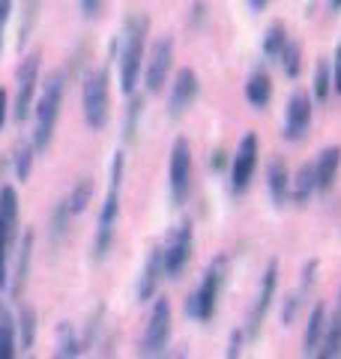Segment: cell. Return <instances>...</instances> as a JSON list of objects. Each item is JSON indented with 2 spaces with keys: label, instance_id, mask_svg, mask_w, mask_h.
I'll return each mask as SVG.
<instances>
[{
  "label": "cell",
  "instance_id": "obj_32",
  "mask_svg": "<svg viewBox=\"0 0 341 359\" xmlns=\"http://www.w3.org/2000/svg\"><path fill=\"white\" fill-rule=\"evenodd\" d=\"M243 356V330H234L231 339H227V353L225 359H240Z\"/></svg>",
  "mask_w": 341,
  "mask_h": 359
},
{
  "label": "cell",
  "instance_id": "obj_4",
  "mask_svg": "<svg viewBox=\"0 0 341 359\" xmlns=\"http://www.w3.org/2000/svg\"><path fill=\"white\" fill-rule=\"evenodd\" d=\"M225 278H227V257H213V264L207 266V273H203L198 290L192 294L189 299V311L195 314L198 320H213L215 314V306H219V297H222V287H225Z\"/></svg>",
  "mask_w": 341,
  "mask_h": 359
},
{
  "label": "cell",
  "instance_id": "obj_25",
  "mask_svg": "<svg viewBox=\"0 0 341 359\" xmlns=\"http://www.w3.org/2000/svg\"><path fill=\"white\" fill-rule=\"evenodd\" d=\"M321 347H323L321 353H323L326 359H341V311L326 323V332H323Z\"/></svg>",
  "mask_w": 341,
  "mask_h": 359
},
{
  "label": "cell",
  "instance_id": "obj_1",
  "mask_svg": "<svg viewBox=\"0 0 341 359\" xmlns=\"http://www.w3.org/2000/svg\"><path fill=\"white\" fill-rule=\"evenodd\" d=\"M63 87H66V81H63L60 72H51L42 84L36 108H33V138H30L36 153H42L54 138L57 120H60V108H63Z\"/></svg>",
  "mask_w": 341,
  "mask_h": 359
},
{
  "label": "cell",
  "instance_id": "obj_3",
  "mask_svg": "<svg viewBox=\"0 0 341 359\" xmlns=\"http://www.w3.org/2000/svg\"><path fill=\"white\" fill-rule=\"evenodd\" d=\"M123 168H126V159L123 153L114 156V165H111V186H108V195H105V204H102L99 212V224H96V257L108 255L111 243H114V231H117V216H120V186H123Z\"/></svg>",
  "mask_w": 341,
  "mask_h": 359
},
{
  "label": "cell",
  "instance_id": "obj_24",
  "mask_svg": "<svg viewBox=\"0 0 341 359\" xmlns=\"http://www.w3.org/2000/svg\"><path fill=\"white\" fill-rule=\"evenodd\" d=\"M81 351H78V339H75V330L69 323H63L57 330V344H54V356L51 359H78Z\"/></svg>",
  "mask_w": 341,
  "mask_h": 359
},
{
  "label": "cell",
  "instance_id": "obj_8",
  "mask_svg": "<svg viewBox=\"0 0 341 359\" xmlns=\"http://www.w3.org/2000/svg\"><path fill=\"white\" fill-rule=\"evenodd\" d=\"M192 252H195V233H192L189 222H180L174 231L168 233V243L162 249V261H165V276L168 278H180V273L189 266Z\"/></svg>",
  "mask_w": 341,
  "mask_h": 359
},
{
  "label": "cell",
  "instance_id": "obj_6",
  "mask_svg": "<svg viewBox=\"0 0 341 359\" xmlns=\"http://www.w3.org/2000/svg\"><path fill=\"white\" fill-rule=\"evenodd\" d=\"M170 327H174V314H170V302L165 297H156L150 318L144 327V339H141V356L144 359H156L165 353L168 339H170Z\"/></svg>",
  "mask_w": 341,
  "mask_h": 359
},
{
  "label": "cell",
  "instance_id": "obj_38",
  "mask_svg": "<svg viewBox=\"0 0 341 359\" xmlns=\"http://www.w3.org/2000/svg\"><path fill=\"white\" fill-rule=\"evenodd\" d=\"M162 359H186V351H174V353H168V356H162Z\"/></svg>",
  "mask_w": 341,
  "mask_h": 359
},
{
  "label": "cell",
  "instance_id": "obj_12",
  "mask_svg": "<svg viewBox=\"0 0 341 359\" xmlns=\"http://www.w3.org/2000/svg\"><path fill=\"white\" fill-rule=\"evenodd\" d=\"M276 287H279V261H269L267 269H264V278H260V290H258L252 318H248V335H252V339L260 332V327H264L267 314L272 309V302H276Z\"/></svg>",
  "mask_w": 341,
  "mask_h": 359
},
{
  "label": "cell",
  "instance_id": "obj_34",
  "mask_svg": "<svg viewBox=\"0 0 341 359\" xmlns=\"http://www.w3.org/2000/svg\"><path fill=\"white\" fill-rule=\"evenodd\" d=\"M6 120H9V93L6 87H0V132H4Z\"/></svg>",
  "mask_w": 341,
  "mask_h": 359
},
{
  "label": "cell",
  "instance_id": "obj_29",
  "mask_svg": "<svg viewBox=\"0 0 341 359\" xmlns=\"http://www.w3.org/2000/svg\"><path fill=\"white\" fill-rule=\"evenodd\" d=\"M279 60H281L284 75H288V78H297L300 69H302V48H300L297 42H290V39H288V45H284L281 54H279Z\"/></svg>",
  "mask_w": 341,
  "mask_h": 359
},
{
  "label": "cell",
  "instance_id": "obj_30",
  "mask_svg": "<svg viewBox=\"0 0 341 359\" xmlns=\"http://www.w3.org/2000/svg\"><path fill=\"white\" fill-rule=\"evenodd\" d=\"M329 93H333V69H329L326 60H321L314 69V99L317 102H326Z\"/></svg>",
  "mask_w": 341,
  "mask_h": 359
},
{
  "label": "cell",
  "instance_id": "obj_40",
  "mask_svg": "<svg viewBox=\"0 0 341 359\" xmlns=\"http://www.w3.org/2000/svg\"><path fill=\"white\" fill-rule=\"evenodd\" d=\"M314 359H326V356H323V353H317V356H314Z\"/></svg>",
  "mask_w": 341,
  "mask_h": 359
},
{
  "label": "cell",
  "instance_id": "obj_31",
  "mask_svg": "<svg viewBox=\"0 0 341 359\" xmlns=\"http://www.w3.org/2000/svg\"><path fill=\"white\" fill-rule=\"evenodd\" d=\"M39 15V0H25V21H21V42H27L30 30H33V21Z\"/></svg>",
  "mask_w": 341,
  "mask_h": 359
},
{
  "label": "cell",
  "instance_id": "obj_5",
  "mask_svg": "<svg viewBox=\"0 0 341 359\" xmlns=\"http://www.w3.org/2000/svg\"><path fill=\"white\" fill-rule=\"evenodd\" d=\"M81 105L84 123L90 129H105L111 117V90H108V69H93L84 78L81 87Z\"/></svg>",
  "mask_w": 341,
  "mask_h": 359
},
{
  "label": "cell",
  "instance_id": "obj_36",
  "mask_svg": "<svg viewBox=\"0 0 341 359\" xmlns=\"http://www.w3.org/2000/svg\"><path fill=\"white\" fill-rule=\"evenodd\" d=\"M99 9H102V0H81V15L96 18V15H99Z\"/></svg>",
  "mask_w": 341,
  "mask_h": 359
},
{
  "label": "cell",
  "instance_id": "obj_37",
  "mask_svg": "<svg viewBox=\"0 0 341 359\" xmlns=\"http://www.w3.org/2000/svg\"><path fill=\"white\" fill-rule=\"evenodd\" d=\"M333 87L341 93V48H338V54H335V63H333Z\"/></svg>",
  "mask_w": 341,
  "mask_h": 359
},
{
  "label": "cell",
  "instance_id": "obj_21",
  "mask_svg": "<svg viewBox=\"0 0 341 359\" xmlns=\"http://www.w3.org/2000/svg\"><path fill=\"white\" fill-rule=\"evenodd\" d=\"M267 186L272 195V204H284V198L290 192V177H288V165L284 159H272L267 168Z\"/></svg>",
  "mask_w": 341,
  "mask_h": 359
},
{
  "label": "cell",
  "instance_id": "obj_41",
  "mask_svg": "<svg viewBox=\"0 0 341 359\" xmlns=\"http://www.w3.org/2000/svg\"><path fill=\"white\" fill-rule=\"evenodd\" d=\"M338 311H341V302H338Z\"/></svg>",
  "mask_w": 341,
  "mask_h": 359
},
{
  "label": "cell",
  "instance_id": "obj_19",
  "mask_svg": "<svg viewBox=\"0 0 341 359\" xmlns=\"http://www.w3.org/2000/svg\"><path fill=\"white\" fill-rule=\"evenodd\" d=\"M0 359H18V327L4 302H0Z\"/></svg>",
  "mask_w": 341,
  "mask_h": 359
},
{
  "label": "cell",
  "instance_id": "obj_20",
  "mask_svg": "<svg viewBox=\"0 0 341 359\" xmlns=\"http://www.w3.org/2000/svg\"><path fill=\"white\" fill-rule=\"evenodd\" d=\"M246 99H248V105H252V108H267L269 105V99H272V81H269V75L264 69H255L252 75H248V81H246Z\"/></svg>",
  "mask_w": 341,
  "mask_h": 359
},
{
  "label": "cell",
  "instance_id": "obj_23",
  "mask_svg": "<svg viewBox=\"0 0 341 359\" xmlns=\"http://www.w3.org/2000/svg\"><path fill=\"white\" fill-rule=\"evenodd\" d=\"M314 165H302L300 168V174L290 180V195H293V201L297 204H305V201L312 198V192H314Z\"/></svg>",
  "mask_w": 341,
  "mask_h": 359
},
{
  "label": "cell",
  "instance_id": "obj_28",
  "mask_svg": "<svg viewBox=\"0 0 341 359\" xmlns=\"http://www.w3.org/2000/svg\"><path fill=\"white\" fill-rule=\"evenodd\" d=\"M284 45H288V30H284L281 21H276V25H269L267 36H264V54H267V57H272V60H279V54H281Z\"/></svg>",
  "mask_w": 341,
  "mask_h": 359
},
{
  "label": "cell",
  "instance_id": "obj_22",
  "mask_svg": "<svg viewBox=\"0 0 341 359\" xmlns=\"http://www.w3.org/2000/svg\"><path fill=\"white\" fill-rule=\"evenodd\" d=\"M15 327H18V347L21 351H30L33 341H36V311L30 306H21Z\"/></svg>",
  "mask_w": 341,
  "mask_h": 359
},
{
  "label": "cell",
  "instance_id": "obj_39",
  "mask_svg": "<svg viewBox=\"0 0 341 359\" xmlns=\"http://www.w3.org/2000/svg\"><path fill=\"white\" fill-rule=\"evenodd\" d=\"M329 6H333V9H341V0H329Z\"/></svg>",
  "mask_w": 341,
  "mask_h": 359
},
{
  "label": "cell",
  "instance_id": "obj_13",
  "mask_svg": "<svg viewBox=\"0 0 341 359\" xmlns=\"http://www.w3.org/2000/svg\"><path fill=\"white\" fill-rule=\"evenodd\" d=\"M198 90H201V81H198L195 69H189V66H183V69L177 72L174 84H170V96H168V114H170V117L186 114L189 105L195 102Z\"/></svg>",
  "mask_w": 341,
  "mask_h": 359
},
{
  "label": "cell",
  "instance_id": "obj_18",
  "mask_svg": "<svg viewBox=\"0 0 341 359\" xmlns=\"http://www.w3.org/2000/svg\"><path fill=\"white\" fill-rule=\"evenodd\" d=\"M326 323H329V314L323 309V302H317L309 314V327H305V339H302V351L305 356H314L317 347L323 341V332H326Z\"/></svg>",
  "mask_w": 341,
  "mask_h": 359
},
{
  "label": "cell",
  "instance_id": "obj_16",
  "mask_svg": "<svg viewBox=\"0 0 341 359\" xmlns=\"http://www.w3.org/2000/svg\"><path fill=\"white\" fill-rule=\"evenodd\" d=\"M30 257H33V233L27 231L21 237L18 249H15V266H13V282H9V294L13 299H18L25 294V285H27V276H30Z\"/></svg>",
  "mask_w": 341,
  "mask_h": 359
},
{
  "label": "cell",
  "instance_id": "obj_10",
  "mask_svg": "<svg viewBox=\"0 0 341 359\" xmlns=\"http://www.w3.org/2000/svg\"><path fill=\"white\" fill-rule=\"evenodd\" d=\"M168 177H170V198L174 204H186V198L192 192V147L186 138H177L174 147H170V168H168Z\"/></svg>",
  "mask_w": 341,
  "mask_h": 359
},
{
  "label": "cell",
  "instance_id": "obj_17",
  "mask_svg": "<svg viewBox=\"0 0 341 359\" xmlns=\"http://www.w3.org/2000/svg\"><path fill=\"white\" fill-rule=\"evenodd\" d=\"M338 165H341V150L338 147L321 150V156H317V162H314V186L321 189V192L333 189L335 174H338Z\"/></svg>",
  "mask_w": 341,
  "mask_h": 359
},
{
  "label": "cell",
  "instance_id": "obj_35",
  "mask_svg": "<svg viewBox=\"0 0 341 359\" xmlns=\"http://www.w3.org/2000/svg\"><path fill=\"white\" fill-rule=\"evenodd\" d=\"M9 13H13V0H0V45H4V27L9 21Z\"/></svg>",
  "mask_w": 341,
  "mask_h": 359
},
{
  "label": "cell",
  "instance_id": "obj_7",
  "mask_svg": "<svg viewBox=\"0 0 341 359\" xmlns=\"http://www.w3.org/2000/svg\"><path fill=\"white\" fill-rule=\"evenodd\" d=\"M36 84H39V51L27 54L18 66L15 75V102L9 108V117L15 123H25L27 114L33 111V102H36Z\"/></svg>",
  "mask_w": 341,
  "mask_h": 359
},
{
  "label": "cell",
  "instance_id": "obj_14",
  "mask_svg": "<svg viewBox=\"0 0 341 359\" xmlns=\"http://www.w3.org/2000/svg\"><path fill=\"white\" fill-rule=\"evenodd\" d=\"M312 126V99L309 93H302V90H297V93L290 96L288 102V117H284V138L288 141H300L305 132H309Z\"/></svg>",
  "mask_w": 341,
  "mask_h": 359
},
{
  "label": "cell",
  "instance_id": "obj_2",
  "mask_svg": "<svg viewBox=\"0 0 341 359\" xmlns=\"http://www.w3.org/2000/svg\"><path fill=\"white\" fill-rule=\"evenodd\" d=\"M147 18L138 15L126 25L120 42V90L126 96H135L138 90V78L144 72V60H147Z\"/></svg>",
  "mask_w": 341,
  "mask_h": 359
},
{
  "label": "cell",
  "instance_id": "obj_27",
  "mask_svg": "<svg viewBox=\"0 0 341 359\" xmlns=\"http://www.w3.org/2000/svg\"><path fill=\"white\" fill-rule=\"evenodd\" d=\"M33 159H36V147H33V141H21L18 147H15V153H13L15 177H18V180H27V177H30Z\"/></svg>",
  "mask_w": 341,
  "mask_h": 359
},
{
  "label": "cell",
  "instance_id": "obj_42",
  "mask_svg": "<svg viewBox=\"0 0 341 359\" xmlns=\"http://www.w3.org/2000/svg\"><path fill=\"white\" fill-rule=\"evenodd\" d=\"M267 4H269V0H267Z\"/></svg>",
  "mask_w": 341,
  "mask_h": 359
},
{
  "label": "cell",
  "instance_id": "obj_11",
  "mask_svg": "<svg viewBox=\"0 0 341 359\" xmlns=\"http://www.w3.org/2000/svg\"><path fill=\"white\" fill-rule=\"evenodd\" d=\"M170 66H174V42L170 36L156 39V45L150 48V57L144 60V84L150 93H162L170 75Z\"/></svg>",
  "mask_w": 341,
  "mask_h": 359
},
{
  "label": "cell",
  "instance_id": "obj_26",
  "mask_svg": "<svg viewBox=\"0 0 341 359\" xmlns=\"http://www.w3.org/2000/svg\"><path fill=\"white\" fill-rule=\"evenodd\" d=\"M90 198H93V180H90V177L78 180V186L72 189V195L66 198V204H69V212H72V216H78V212H84V210H87Z\"/></svg>",
  "mask_w": 341,
  "mask_h": 359
},
{
  "label": "cell",
  "instance_id": "obj_9",
  "mask_svg": "<svg viewBox=\"0 0 341 359\" xmlns=\"http://www.w3.org/2000/svg\"><path fill=\"white\" fill-rule=\"evenodd\" d=\"M258 153H260L258 135L246 132L240 138V147H236V153H234V162H231V189L236 195L252 186L255 171H258Z\"/></svg>",
  "mask_w": 341,
  "mask_h": 359
},
{
  "label": "cell",
  "instance_id": "obj_15",
  "mask_svg": "<svg viewBox=\"0 0 341 359\" xmlns=\"http://www.w3.org/2000/svg\"><path fill=\"white\" fill-rule=\"evenodd\" d=\"M162 278H165V261H162V249L156 245V249L150 252V257H147L144 269H141L138 287H135V297H138V302L156 299V290H159V285H162Z\"/></svg>",
  "mask_w": 341,
  "mask_h": 359
},
{
  "label": "cell",
  "instance_id": "obj_33",
  "mask_svg": "<svg viewBox=\"0 0 341 359\" xmlns=\"http://www.w3.org/2000/svg\"><path fill=\"white\" fill-rule=\"evenodd\" d=\"M138 114H141V99H135L129 111V123H126V138H132L135 129H138Z\"/></svg>",
  "mask_w": 341,
  "mask_h": 359
}]
</instances>
